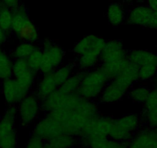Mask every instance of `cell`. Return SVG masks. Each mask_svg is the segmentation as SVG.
Here are the masks:
<instances>
[{"label": "cell", "mask_w": 157, "mask_h": 148, "mask_svg": "<svg viewBox=\"0 0 157 148\" xmlns=\"http://www.w3.org/2000/svg\"><path fill=\"white\" fill-rule=\"evenodd\" d=\"M61 134L64 133L59 123L49 114H46L33 125L31 135L47 143Z\"/></svg>", "instance_id": "cell-9"}, {"label": "cell", "mask_w": 157, "mask_h": 148, "mask_svg": "<svg viewBox=\"0 0 157 148\" xmlns=\"http://www.w3.org/2000/svg\"><path fill=\"white\" fill-rule=\"evenodd\" d=\"M127 59L138 67L146 65L157 66V54L146 49H132L128 52Z\"/></svg>", "instance_id": "cell-17"}, {"label": "cell", "mask_w": 157, "mask_h": 148, "mask_svg": "<svg viewBox=\"0 0 157 148\" xmlns=\"http://www.w3.org/2000/svg\"><path fill=\"white\" fill-rule=\"evenodd\" d=\"M48 114L59 123L64 134L78 137L86 125L99 115V112L95 101L81 98L75 108L59 109Z\"/></svg>", "instance_id": "cell-1"}, {"label": "cell", "mask_w": 157, "mask_h": 148, "mask_svg": "<svg viewBox=\"0 0 157 148\" xmlns=\"http://www.w3.org/2000/svg\"><path fill=\"white\" fill-rule=\"evenodd\" d=\"M113 120L112 117L99 114L86 125L78 136V143L90 148L96 143L109 138Z\"/></svg>", "instance_id": "cell-4"}, {"label": "cell", "mask_w": 157, "mask_h": 148, "mask_svg": "<svg viewBox=\"0 0 157 148\" xmlns=\"http://www.w3.org/2000/svg\"><path fill=\"white\" fill-rule=\"evenodd\" d=\"M53 148H73L78 143V137L69 134H61L47 142Z\"/></svg>", "instance_id": "cell-25"}, {"label": "cell", "mask_w": 157, "mask_h": 148, "mask_svg": "<svg viewBox=\"0 0 157 148\" xmlns=\"http://www.w3.org/2000/svg\"><path fill=\"white\" fill-rule=\"evenodd\" d=\"M105 43L106 41L101 36L90 34L78 40L74 45L72 51L78 57L88 53L101 54Z\"/></svg>", "instance_id": "cell-11"}, {"label": "cell", "mask_w": 157, "mask_h": 148, "mask_svg": "<svg viewBox=\"0 0 157 148\" xmlns=\"http://www.w3.org/2000/svg\"><path fill=\"white\" fill-rule=\"evenodd\" d=\"M90 148H127V143H120L110 138H106L94 144Z\"/></svg>", "instance_id": "cell-32"}, {"label": "cell", "mask_w": 157, "mask_h": 148, "mask_svg": "<svg viewBox=\"0 0 157 148\" xmlns=\"http://www.w3.org/2000/svg\"><path fill=\"white\" fill-rule=\"evenodd\" d=\"M106 16L110 25L117 27L126 19V13L123 5L118 2H113L109 6Z\"/></svg>", "instance_id": "cell-18"}, {"label": "cell", "mask_w": 157, "mask_h": 148, "mask_svg": "<svg viewBox=\"0 0 157 148\" xmlns=\"http://www.w3.org/2000/svg\"><path fill=\"white\" fill-rule=\"evenodd\" d=\"M13 57L0 48V80L2 81L13 77Z\"/></svg>", "instance_id": "cell-22"}, {"label": "cell", "mask_w": 157, "mask_h": 148, "mask_svg": "<svg viewBox=\"0 0 157 148\" xmlns=\"http://www.w3.org/2000/svg\"><path fill=\"white\" fill-rule=\"evenodd\" d=\"M157 75V66L155 65H146L139 67V80L143 82L154 80Z\"/></svg>", "instance_id": "cell-31"}, {"label": "cell", "mask_w": 157, "mask_h": 148, "mask_svg": "<svg viewBox=\"0 0 157 148\" xmlns=\"http://www.w3.org/2000/svg\"><path fill=\"white\" fill-rule=\"evenodd\" d=\"M17 119V106H9L0 120V148H18Z\"/></svg>", "instance_id": "cell-6"}, {"label": "cell", "mask_w": 157, "mask_h": 148, "mask_svg": "<svg viewBox=\"0 0 157 148\" xmlns=\"http://www.w3.org/2000/svg\"><path fill=\"white\" fill-rule=\"evenodd\" d=\"M149 29H153L157 30V12H154L153 16H152V21H151Z\"/></svg>", "instance_id": "cell-37"}, {"label": "cell", "mask_w": 157, "mask_h": 148, "mask_svg": "<svg viewBox=\"0 0 157 148\" xmlns=\"http://www.w3.org/2000/svg\"><path fill=\"white\" fill-rule=\"evenodd\" d=\"M18 118L23 128L34 125L42 111L41 100L34 93H30L18 104Z\"/></svg>", "instance_id": "cell-8"}, {"label": "cell", "mask_w": 157, "mask_h": 148, "mask_svg": "<svg viewBox=\"0 0 157 148\" xmlns=\"http://www.w3.org/2000/svg\"><path fill=\"white\" fill-rule=\"evenodd\" d=\"M13 17L11 31L16 35L22 27L29 22L31 19L29 16L28 10H26L25 6L19 4V6L13 10Z\"/></svg>", "instance_id": "cell-19"}, {"label": "cell", "mask_w": 157, "mask_h": 148, "mask_svg": "<svg viewBox=\"0 0 157 148\" xmlns=\"http://www.w3.org/2000/svg\"><path fill=\"white\" fill-rule=\"evenodd\" d=\"M43 50L40 47H37L35 49L34 52L29 56V57L27 59V63H28L29 67L34 72L38 73L40 71V69H41L42 64H43Z\"/></svg>", "instance_id": "cell-29"}, {"label": "cell", "mask_w": 157, "mask_h": 148, "mask_svg": "<svg viewBox=\"0 0 157 148\" xmlns=\"http://www.w3.org/2000/svg\"><path fill=\"white\" fill-rule=\"evenodd\" d=\"M0 2L13 10L19 6V0H0Z\"/></svg>", "instance_id": "cell-35"}, {"label": "cell", "mask_w": 157, "mask_h": 148, "mask_svg": "<svg viewBox=\"0 0 157 148\" xmlns=\"http://www.w3.org/2000/svg\"><path fill=\"white\" fill-rule=\"evenodd\" d=\"M110 80L100 66L84 72L77 94L87 100L99 99Z\"/></svg>", "instance_id": "cell-3"}, {"label": "cell", "mask_w": 157, "mask_h": 148, "mask_svg": "<svg viewBox=\"0 0 157 148\" xmlns=\"http://www.w3.org/2000/svg\"><path fill=\"white\" fill-rule=\"evenodd\" d=\"M59 85L54 76L53 72L44 74L39 79L35 89V94L40 100L49 96L59 89Z\"/></svg>", "instance_id": "cell-16"}, {"label": "cell", "mask_w": 157, "mask_h": 148, "mask_svg": "<svg viewBox=\"0 0 157 148\" xmlns=\"http://www.w3.org/2000/svg\"><path fill=\"white\" fill-rule=\"evenodd\" d=\"M126 2H137L139 0H126Z\"/></svg>", "instance_id": "cell-40"}, {"label": "cell", "mask_w": 157, "mask_h": 148, "mask_svg": "<svg viewBox=\"0 0 157 148\" xmlns=\"http://www.w3.org/2000/svg\"><path fill=\"white\" fill-rule=\"evenodd\" d=\"M138 81L139 67L129 61L119 76L109 81L99 99L105 104L118 103L128 95Z\"/></svg>", "instance_id": "cell-2"}, {"label": "cell", "mask_w": 157, "mask_h": 148, "mask_svg": "<svg viewBox=\"0 0 157 148\" xmlns=\"http://www.w3.org/2000/svg\"><path fill=\"white\" fill-rule=\"evenodd\" d=\"M127 148H157V128L142 127L127 143Z\"/></svg>", "instance_id": "cell-13"}, {"label": "cell", "mask_w": 157, "mask_h": 148, "mask_svg": "<svg viewBox=\"0 0 157 148\" xmlns=\"http://www.w3.org/2000/svg\"><path fill=\"white\" fill-rule=\"evenodd\" d=\"M7 40V33L0 27V46L5 44Z\"/></svg>", "instance_id": "cell-36"}, {"label": "cell", "mask_w": 157, "mask_h": 148, "mask_svg": "<svg viewBox=\"0 0 157 148\" xmlns=\"http://www.w3.org/2000/svg\"><path fill=\"white\" fill-rule=\"evenodd\" d=\"M84 72L82 71L78 70L77 72H74L66 80L64 84L59 87V90L63 93L66 94H74L77 93L78 88L80 87Z\"/></svg>", "instance_id": "cell-20"}, {"label": "cell", "mask_w": 157, "mask_h": 148, "mask_svg": "<svg viewBox=\"0 0 157 148\" xmlns=\"http://www.w3.org/2000/svg\"><path fill=\"white\" fill-rule=\"evenodd\" d=\"M36 48H37V46L35 43L21 42L20 43L15 46L14 49L12 51L11 56L13 59H14V60H27V59L34 52Z\"/></svg>", "instance_id": "cell-23"}, {"label": "cell", "mask_w": 157, "mask_h": 148, "mask_svg": "<svg viewBox=\"0 0 157 148\" xmlns=\"http://www.w3.org/2000/svg\"><path fill=\"white\" fill-rule=\"evenodd\" d=\"M2 92L4 99L9 106H16L30 93L29 90L13 77L2 81Z\"/></svg>", "instance_id": "cell-10"}, {"label": "cell", "mask_w": 157, "mask_h": 148, "mask_svg": "<svg viewBox=\"0 0 157 148\" xmlns=\"http://www.w3.org/2000/svg\"><path fill=\"white\" fill-rule=\"evenodd\" d=\"M150 89L143 85L132 87L128 93L129 99L135 103L144 104L147 99Z\"/></svg>", "instance_id": "cell-26"}, {"label": "cell", "mask_w": 157, "mask_h": 148, "mask_svg": "<svg viewBox=\"0 0 157 148\" xmlns=\"http://www.w3.org/2000/svg\"><path fill=\"white\" fill-rule=\"evenodd\" d=\"M99 63H100V54L88 53L78 57L75 66L78 67V70L87 72L97 67Z\"/></svg>", "instance_id": "cell-21"}, {"label": "cell", "mask_w": 157, "mask_h": 148, "mask_svg": "<svg viewBox=\"0 0 157 148\" xmlns=\"http://www.w3.org/2000/svg\"><path fill=\"white\" fill-rule=\"evenodd\" d=\"M13 11L0 2V27L6 33L11 31Z\"/></svg>", "instance_id": "cell-28"}, {"label": "cell", "mask_w": 157, "mask_h": 148, "mask_svg": "<svg viewBox=\"0 0 157 148\" xmlns=\"http://www.w3.org/2000/svg\"><path fill=\"white\" fill-rule=\"evenodd\" d=\"M153 80H154V84H155V85L157 86V75L155 76V77L154 78Z\"/></svg>", "instance_id": "cell-39"}, {"label": "cell", "mask_w": 157, "mask_h": 148, "mask_svg": "<svg viewBox=\"0 0 157 148\" xmlns=\"http://www.w3.org/2000/svg\"><path fill=\"white\" fill-rule=\"evenodd\" d=\"M129 63V60H121V61L113 62V63H102L100 64V67L102 68V70L105 72L106 76H108L109 79L112 80L114 79L117 76H119L122 72V71L124 69L127 63Z\"/></svg>", "instance_id": "cell-24"}, {"label": "cell", "mask_w": 157, "mask_h": 148, "mask_svg": "<svg viewBox=\"0 0 157 148\" xmlns=\"http://www.w3.org/2000/svg\"><path fill=\"white\" fill-rule=\"evenodd\" d=\"M141 120L142 123H144V126L157 128V106L149 110H143Z\"/></svg>", "instance_id": "cell-30"}, {"label": "cell", "mask_w": 157, "mask_h": 148, "mask_svg": "<svg viewBox=\"0 0 157 148\" xmlns=\"http://www.w3.org/2000/svg\"><path fill=\"white\" fill-rule=\"evenodd\" d=\"M154 12L147 5H137L132 7L126 15V21L129 24L149 28Z\"/></svg>", "instance_id": "cell-15"}, {"label": "cell", "mask_w": 157, "mask_h": 148, "mask_svg": "<svg viewBox=\"0 0 157 148\" xmlns=\"http://www.w3.org/2000/svg\"><path fill=\"white\" fill-rule=\"evenodd\" d=\"M75 63H63L61 66L57 68L55 71L52 72L59 87H61L64 84L65 81L75 72Z\"/></svg>", "instance_id": "cell-27"}, {"label": "cell", "mask_w": 157, "mask_h": 148, "mask_svg": "<svg viewBox=\"0 0 157 148\" xmlns=\"http://www.w3.org/2000/svg\"><path fill=\"white\" fill-rule=\"evenodd\" d=\"M40 48L43 53V64L39 71L42 75L52 72L63 64L66 53L59 45L46 39L43 40Z\"/></svg>", "instance_id": "cell-7"}, {"label": "cell", "mask_w": 157, "mask_h": 148, "mask_svg": "<svg viewBox=\"0 0 157 148\" xmlns=\"http://www.w3.org/2000/svg\"><path fill=\"white\" fill-rule=\"evenodd\" d=\"M147 6L153 12H157V0H147Z\"/></svg>", "instance_id": "cell-38"}, {"label": "cell", "mask_w": 157, "mask_h": 148, "mask_svg": "<svg viewBox=\"0 0 157 148\" xmlns=\"http://www.w3.org/2000/svg\"><path fill=\"white\" fill-rule=\"evenodd\" d=\"M142 127L141 117L136 114H128L113 118L109 138L120 143H128Z\"/></svg>", "instance_id": "cell-5"}, {"label": "cell", "mask_w": 157, "mask_h": 148, "mask_svg": "<svg viewBox=\"0 0 157 148\" xmlns=\"http://www.w3.org/2000/svg\"><path fill=\"white\" fill-rule=\"evenodd\" d=\"M143 106H144V110H149L157 106V86L151 89L147 99Z\"/></svg>", "instance_id": "cell-33"}, {"label": "cell", "mask_w": 157, "mask_h": 148, "mask_svg": "<svg viewBox=\"0 0 157 148\" xmlns=\"http://www.w3.org/2000/svg\"><path fill=\"white\" fill-rule=\"evenodd\" d=\"M127 54L123 42L118 40H109L100 54V64L126 60Z\"/></svg>", "instance_id": "cell-14"}, {"label": "cell", "mask_w": 157, "mask_h": 148, "mask_svg": "<svg viewBox=\"0 0 157 148\" xmlns=\"http://www.w3.org/2000/svg\"><path fill=\"white\" fill-rule=\"evenodd\" d=\"M13 77L31 91L36 84L37 72L29 67L27 60H16L13 63Z\"/></svg>", "instance_id": "cell-12"}, {"label": "cell", "mask_w": 157, "mask_h": 148, "mask_svg": "<svg viewBox=\"0 0 157 148\" xmlns=\"http://www.w3.org/2000/svg\"><path fill=\"white\" fill-rule=\"evenodd\" d=\"M25 148H47V143L31 135L26 141Z\"/></svg>", "instance_id": "cell-34"}]
</instances>
